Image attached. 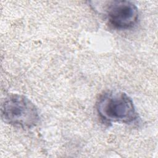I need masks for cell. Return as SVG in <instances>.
Wrapping results in <instances>:
<instances>
[{"instance_id":"3","label":"cell","mask_w":158,"mask_h":158,"mask_svg":"<svg viewBox=\"0 0 158 158\" xmlns=\"http://www.w3.org/2000/svg\"><path fill=\"white\" fill-rule=\"evenodd\" d=\"M104 13L109 23L118 30L133 27L139 17L137 7L128 1H109L105 6Z\"/></svg>"},{"instance_id":"1","label":"cell","mask_w":158,"mask_h":158,"mask_svg":"<svg viewBox=\"0 0 158 158\" xmlns=\"http://www.w3.org/2000/svg\"><path fill=\"white\" fill-rule=\"evenodd\" d=\"M96 109L99 118L106 123L130 124L138 118L131 98L125 93L108 91L97 100Z\"/></svg>"},{"instance_id":"2","label":"cell","mask_w":158,"mask_h":158,"mask_svg":"<svg viewBox=\"0 0 158 158\" xmlns=\"http://www.w3.org/2000/svg\"><path fill=\"white\" fill-rule=\"evenodd\" d=\"M2 120L12 126L29 129L39 122L40 115L34 103L23 95L12 94L5 98L1 104Z\"/></svg>"}]
</instances>
